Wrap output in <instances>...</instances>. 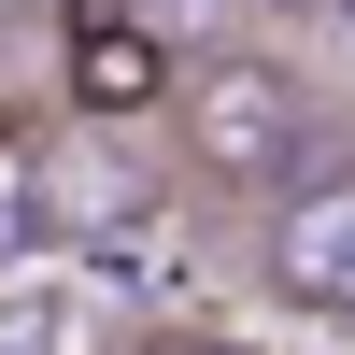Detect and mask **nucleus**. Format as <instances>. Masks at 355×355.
<instances>
[{"instance_id":"obj_1","label":"nucleus","mask_w":355,"mask_h":355,"mask_svg":"<svg viewBox=\"0 0 355 355\" xmlns=\"http://www.w3.org/2000/svg\"><path fill=\"white\" fill-rule=\"evenodd\" d=\"M341 157H355V128H341V100L299 57H270V43H199L185 57V100H171V185L185 199L256 227L270 199H299Z\"/></svg>"},{"instance_id":"obj_2","label":"nucleus","mask_w":355,"mask_h":355,"mask_svg":"<svg viewBox=\"0 0 355 355\" xmlns=\"http://www.w3.org/2000/svg\"><path fill=\"white\" fill-rule=\"evenodd\" d=\"M171 100H185V57L157 43V15H128V0L57 15V114L71 128H142V114L171 128Z\"/></svg>"},{"instance_id":"obj_3","label":"nucleus","mask_w":355,"mask_h":355,"mask_svg":"<svg viewBox=\"0 0 355 355\" xmlns=\"http://www.w3.org/2000/svg\"><path fill=\"white\" fill-rule=\"evenodd\" d=\"M256 284H270L299 327H355V157L256 214Z\"/></svg>"},{"instance_id":"obj_4","label":"nucleus","mask_w":355,"mask_h":355,"mask_svg":"<svg viewBox=\"0 0 355 355\" xmlns=\"http://www.w3.org/2000/svg\"><path fill=\"white\" fill-rule=\"evenodd\" d=\"M0 355H71V284L0 270Z\"/></svg>"},{"instance_id":"obj_5","label":"nucleus","mask_w":355,"mask_h":355,"mask_svg":"<svg viewBox=\"0 0 355 355\" xmlns=\"http://www.w3.org/2000/svg\"><path fill=\"white\" fill-rule=\"evenodd\" d=\"M128 355H242V341H227V327H142Z\"/></svg>"},{"instance_id":"obj_6","label":"nucleus","mask_w":355,"mask_h":355,"mask_svg":"<svg viewBox=\"0 0 355 355\" xmlns=\"http://www.w3.org/2000/svg\"><path fill=\"white\" fill-rule=\"evenodd\" d=\"M28 15H71V0H0V28H28Z\"/></svg>"},{"instance_id":"obj_7","label":"nucleus","mask_w":355,"mask_h":355,"mask_svg":"<svg viewBox=\"0 0 355 355\" xmlns=\"http://www.w3.org/2000/svg\"><path fill=\"white\" fill-rule=\"evenodd\" d=\"M327 15H341V28H355V0H327Z\"/></svg>"}]
</instances>
